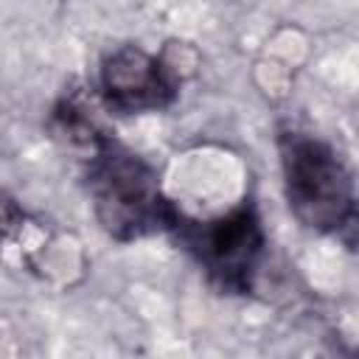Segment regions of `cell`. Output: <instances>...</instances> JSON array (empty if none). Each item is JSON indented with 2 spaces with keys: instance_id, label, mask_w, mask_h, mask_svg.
<instances>
[{
  "instance_id": "obj_1",
  "label": "cell",
  "mask_w": 359,
  "mask_h": 359,
  "mask_svg": "<svg viewBox=\"0 0 359 359\" xmlns=\"http://www.w3.org/2000/svg\"><path fill=\"white\" fill-rule=\"evenodd\" d=\"M93 157L87 165V188L101 227L118 241H132L174 224L177 208L163 196L154 168L112 140L93 132L87 140Z\"/></svg>"
},
{
  "instance_id": "obj_2",
  "label": "cell",
  "mask_w": 359,
  "mask_h": 359,
  "mask_svg": "<svg viewBox=\"0 0 359 359\" xmlns=\"http://www.w3.org/2000/svg\"><path fill=\"white\" fill-rule=\"evenodd\" d=\"M278 146L292 213L320 233H337L351 224L356 202L353 177L334 146L297 129H283Z\"/></svg>"
},
{
  "instance_id": "obj_3",
  "label": "cell",
  "mask_w": 359,
  "mask_h": 359,
  "mask_svg": "<svg viewBox=\"0 0 359 359\" xmlns=\"http://www.w3.org/2000/svg\"><path fill=\"white\" fill-rule=\"evenodd\" d=\"M171 230H177L180 241L222 292L250 289L264 252L261 219L250 202H241L210 222H188L177 213Z\"/></svg>"
},
{
  "instance_id": "obj_4",
  "label": "cell",
  "mask_w": 359,
  "mask_h": 359,
  "mask_svg": "<svg viewBox=\"0 0 359 359\" xmlns=\"http://www.w3.org/2000/svg\"><path fill=\"white\" fill-rule=\"evenodd\" d=\"M101 93L118 112L163 109L177 95L171 70L137 45H121L101 62Z\"/></svg>"
},
{
  "instance_id": "obj_5",
  "label": "cell",
  "mask_w": 359,
  "mask_h": 359,
  "mask_svg": "<svg viewBox=\"0 0 359 359\" xmlns=\"http://www.w3.org/2000/svg\"><path fill=\"white\" fill-rule=\"evenodd\" d=\"M22 222H25L22 208L6 191H0V241H6L8 236H14L22 227Z\"/></svg>"
}]
</instances>
